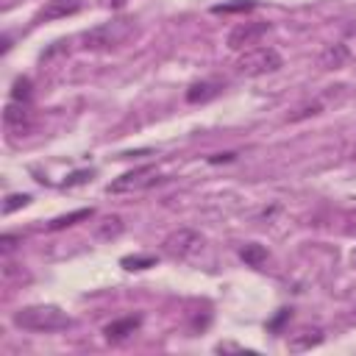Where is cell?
<instances>
[{
    "mask_svg": "<svg viewBox=\"0 0 356 356\" xmlns=\"http://www.w3.org/2000/svg\"><path fill=\"white\" fill-rule=\"evenodd\" d=\"M14 325H19L22 331H64L72 325V317L67 312H61L58 306L50 303H39V306H25L19 312H14Z\"/></svg>",
    "mask_w": 356,
    "mask_h": 356,
    "instance_id": "obj_1",
    "label": "cell"
},
{
    "mask_svg": "<svg viewBox=\"0 0 356 356\" xmlns=\"http://www.w3.org/2000/svg\"><path fill=\"white\" fill-rule=\"evenodd\" d=\"M131 33H134L131 19H111V22H103V25L86 31L83 47L86 50H111V47H120Z\"/></svg>",
    "mask_w": 356,
    "mask_h": 356,
    "instance_id": "obj_2",
    "label": "cell"
},
{
    "mask_svg": "<svg viewBox=\"0 0 356 356\" xmlns=\"http://www.w3.org/2000/svg\"><path fill=\"white\" fill-rule=\"evenodd\" d=\"M278 67H281V56L273 47H250L236 58V72L245 78H259L275 72Z\"/></svg>",
    "mask_w": 356,
    "mask_h": 356,
    "instance_id": "obj_3",
    "label": "cell"
},
{
    "mask_svg": "<svg viewBox=\"0 0 356 356\" xmlns=\"http://www.w3.org/2000/svg\"><path fill=\"white\" fill-rule=\"evenodd\" d=\"M159 181H161V175L156 172V167H153V164H142V167H134L131 172L114 178V181L106 186V192H108V195L139 192V189H147V186H153V184H159Z\"/></svg>",
    "mask_w": 356,
    "mask_h": 356,
    "instance_id": "obj_4",
    "label": "cell"
},
{
    "mask_svg": "<svg viewBox=\"0 0 356 356\" xmlns=\"http://www.w3.org/2000/svg\"><path fill=\"white\" fill-rule=\"evenodd\" d=\"M203 248V236L195 228H178L164 239V253L170 259H189Z\"/></svg>",
    "mask_w": 356,
    "mask_h": 356,
    "instance_id": "obj_5",
    "label": "cell"
},
{
    "mask_svg": "<svg viewBox=\"0 0 356 356\" xmlns=\"http://www.w3.org/2000/svg\"><path fill=\"white\" fill-rule=\"evenodd\" d=\"M267 31H270L267 22H239V25L231 28V33H228V47H231V50H245V47L256 44Z\"/></svg>",
    "mask_w": 356,
    "mask_h": 356,
    "instance_id": "obj_6",
    "label": "cell"
},
{
    "mask_svg": "<svg viewBox=\"0 0 356 356\" xmlns=\"http://www.w3.org/2000/svg\"><path fill=\"white\" fill-rule=\"evenodd\" d=\"M83 8V0H47L44 8L36 14L39 22H50V19H64V17H72Z\"/></svg>",
    "mask_w": 356,
    "mask_h": 356,
    "instance_id": "obj_7",
    "label": "cell"
},
{
    "mask_svg": "<svg viewBox=\"0 0 356 356\" xmlns=\"http://www.w3.org/2000/svg\"><path fill=\"white\" fill-rule=\"evenodd\" d=\"M139 323H142V317H139V314L120 317V320L108 323V325L103 328V334H106V339H108V342H122V339H128V337L139 328Z\"/></svg>",
    "mask_w": 356,
    "mask_h": 356,
    "instance_id": "obj_8",
    "label": "cell"
},
{
    "mask_svg": "<svg viewBox=\"0 0 356 356\" xmlns=\"http://www.w3.org/2000/svg\"><path fill=\"white\" fill-rule=\"evenodd\" d=\"M348 47L342 44V42H337V44H328V47H323V53H320V67L323 70H337V67H342L345 61H348Z\"/></svg>",
    "mask_w": 356,
    "mask_h": 356,
    "instance_id": "obj_9",
    "label": "cell"
},
{
    "mask_svg": "<svg viewBox=\"0 0 356 356\" xmlns=\"http://www.w3.org/2000/svg\"><path fill=\"white\" fill-rule=\"evenodd\" d=\"M217 95H220V83H214V81H197V83H192L186 89V103H206V100H211Z\"/></svg>",
    "mask_w": 356,
    "mask_h": 356,
    "instance_id": "obj_10",
    "label": "cell"
},
{
    "mask_svg": "<svg viewBox=\"0 0 356 356\" xmlns=\"http://www.w3.org/2000/svg\"><path fill=\"white\" fill-rule=\"evenodd\" d=\"M320 342H323V331L320 328H303V331L292 334L286 345H289V350H309V348H314Z\"/></svg>",
    "mask_w": 356,
    "mask_h": 356,
    "instance_id": "obj_11",
    "label": "cell"
},
{
    "mask_svg": "<svg viewBox=\"0 0 356 356\" xmlns=\"http://www.w3.org/2000/svg\"><path fill=\"white\" fill-rule=\"evenodd\" d=\"M3 122H6V128H25L28 122H31V114H28V108L22 106V103H8L6 108H3Z\"/></svg>",
    "mask_w": 356,
    "mask_h": 356,
    "instance_id": "obj_12",
    "label": "cell"
},
{
    "mask_svg": "<svg viewBox=\"0 0 356 356\" xmlns=\"http://www.w3.org/2000/svg\"><path fill=\"white\" fill-rule=\"evenodd\" d=\"M122 228H125L122 217L111 214V217H106L103 222H97V228H95V239H100V242H108V239L120 236V234H122Z\"/></svg>",
    "mask_w": 356,
    "mask_h": 356,
    "instance_id": "obj_13",
    "label": "cell"
},
{
    "mask_svg": "<svg viewBox=\"0 0 356 356\" xmlns=\"http://www.w3.org/2000/svg\"><path fill=\"white\" fill-rule=\"evenodd\" d=\"M239 259L248 264V267H261L267 261V248L259 245V242H248L239 248Z\"/></svg>",
    "mask_w": 356,
    "mask_h": 356,
    "instance_id": "obj_14",
    "label": "cell"
},
{
    "mask_svg": "<svg viewBox=\"0 0 356 356\" xmlns=\"http://www.w3.org/2000/svg\"><path fill=\"white\" fill-rule=\"evenodd\" d=\"M92 214H95L92 209H78V211L61 214V217H56V220H50V222H47V231H61V228H70V225H75V222H81V220H89Z\"/></svg>",
    "mask_w": 356,
    "mask_h": 356,
    "instance_id": "obj_15",
    "label": "cell"
},
{
    "mask_svg": "<svg viewBox=\"0 0 356 356\" xmlns=\"http://www.w3.org/2000/svg\"><path fill=\"white\" fill-rule=\"evenodd\" d=\"M256 6V0H234V3H220L211 11L214 14H234V11H250Z\"/></svg>",
    "mask_w": 356,
    "mask_h": 356,
    "instance_id": "obj_16",
    "label": "cell"
},
{
    "mask_svg": "<svg viewBox=\"0 0 356 356\" xmlns=\"http://www.w3.org/2000/svg\"><path fill=\"white\" fill-rule=\"evenodd\" d=\"M11 100L17 103H28L31 100V81L28 78H17L11 86Z\"/></svg>",
    "mask_w": 356,
    "mask_h": 356,
    "instance_id": "obj_17",
    "label": "cell"
},
{
    "mask_svg": "<svg viewBox=\"0 0 356 356\" xmlns=\"http://www.w3.org/2000/svg\"><path fill=\"white\" fill-rule=\"evenodd\" d=\"M120 264H122L125 270H145V267H153L156 259H153V256H122Z\"/></svg>",
    "mask_w": 356,
    "mask_h": 356,
    "instance_id": "obj_18",
    "label": "cell"
},
{
    "mask_svg": "<svg viewBox=\"0 0 356 356\" xmlns=\"http://www.w3.org/2000/svg\"><path fill=\"white\" fill-rule=\"evenodd\" d=\"M28 203H31V195L14 192V195H8V197L3 200V214H11V211H17V209H25Z\"/></svg>",
    "mask_w": 356,
    "mask_h": 356,
    "instance_id": "obj_19",
    "label": "cell"
},
{
    "mask_svg": "<svg viewBox=\"0 0 356 356\" xmlns=\"http://www.w3.org/2000/svg\"><path fill=\"white\" fill-rule=\"evenodd\" d=\"M320 111H323V106H320V103H309V106H300L298 111L286 114V122H300V120H306V117H314V114H320Z\"/></svg>",
    "mask_w": 356,
    "mask_h": 356,
    "instance_id": "obj_20",
    "label": "cell"
},
{
    "mask_svg": "<svg viewBox=\"0 0 356 356\" xmlns=\"http://www.w3.org/2000/svg\"><path fill=\"white\" fill-rule=\"evenodd\" d=\"M92 178V170H78V172H72L67 181H64V189H72V186H78V184H86Z\"/></svg>",
    "mask_w": 356,
    "mask_h": 356,
    "instance_id": "obj_21",
    "label": "cell"
},
{
    "mask_svg": "<svg viewBox=\"0 0 356 356\" xmlns=\"http://www.w3.org/2000/svg\"><path fill=\"white\" fill-rule=\"evenodd\" d=\"M19 242H22V239H19L17 234H6V236L0 239V250H3V256H8V253H11V250L19 245Z\"/></svg>",
    "mask_w": 356,
    "mask_h": 356,
    "instance_id": "obj_22",
    "label": "cell"
},
{
    "mask_svg": "<svg viewBox=\"0 0 356 356\" xmlns=\"http://www.w3.org/2000/svg\"><path fill=\"white\" fill-rule=\"evenodd\" d=\"M231 159H234V153H217V156H211L209 161H211V164H220V161H231Z\"/></svg>",
    "mask_w": 356,
    "mask_h": 356,
    "instance_id": "obj_23",
    "label": "cell"
},
{
    "mask_svg": "<svg viewBox=\"0 0 356 356\" xmlns=\"http://www.w3.org/2000/svg\"><path fill=\"white\" fill-rule=\"evenodd\" d=\"M286 317H289V312H286V309H281V314H278V317H275V320L270 323V328H278V325H281V323H284Z\"/></svg>",
    "mask_w": 356,
    "mask_h": 356,
    "instance_id": "obj_24",
    "label": "cell"
},
{
    "mask_svg": "<svg viewBox=\"0 0 356 356\" xmlns=\"http://www.w3.org/2000/svg\"><path fill=\"white\" fill-rule=\"evenodd\" d=\"M350 261H353V264H356V250H353V253H350Z\"/></svg>",
    "mask_w": 356,
    "mask_h": 356,
    "instance_id": "obj_25",
    "label": "cell"
},
{
    "mask_svg": "<svg viewBox=\"0 0 356 356\" xmlns=\"http://www.w3.org/2000/svg\"><path fill=\"white\" fill-rule=\"evenodd\" d=\"M353 317H356V309H353Z\"/></svg>",
    "mask_w": 356,
    "mask_h": 356,
    "instance_id": "obj_26",
    "label": "cell"
},
{
    "mask_svg": "<svg viewBox=\"0 0 356 356\" xmlns=\"http://www.w3.org/2000/svg\"><path fill=\"white\" fill-rule=\"evenodd\" d=\"M353 156H356V147H353Z\"/></svg>",
    "mask_w": 356,
    "mask_h": 356,
    "instance_id": "obj_27",
    "label": "cell"
}]
</instances>
